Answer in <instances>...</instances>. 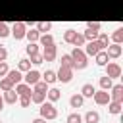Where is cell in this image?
<instances>
[{
	"instance_id": "cell-1",
	"label": "cell",
	"mask_w": 123,
	"mask_h": 123,
	"mask_svg": "<svg viewBox=\"0 0 123 123\" xmlns=\"http://www.w3.org/2000/svg\"><path fill=\"white\" fill-rule=\"evenodd\" d=\"M71 58H73V69H85L86 65H88V56L83 52V48H73V52H71Z\"/></svg>"
},
{
	"instance_id": "cell-2",
	"label": "cell",
	"mask_w": 123,
	"mask_h": 123,
	"mask_svg": "<svg viewBox=\"0 0 123 123\" xmlns=\"http://www.w3.org/2000/svg\"><path fill=\"white\" fill-rule=\"evenodd\" d=\"M38 111H40V117H44L46 121H50V119H56V117H58V110H56L54 102H42V104H40V108H38Z\"/></svg>"
},
{
	"instance_id": "cell-3",
	"label": "cell",
	"mask_w": 123,
	"mask_h": 123,
	"mask_svg": "<svg viewBox=\"0 0 123 123\" xmlns=\"http://www.w3.org/2000/svg\"><path fill=\"white\" fill-rule=\"evenodd\" d=\"M25 33H27V27H25V23H23V21H15V23L12 25V29H10V35H12L15 40L25 38Z\"/></svg>"
},
{
	"instance_id": "cell-4",
	"label": "cell",
	"mask_w": 123,
	"mask_h": 123,
	"mask_svg": "<svg viewBox=\"0 0 123 123\" xmlns=\"http://www.w3.org/2000/svg\"><path fill=\"white\" fill-rule=\"evenodd\" d=\"M73 67H63V65H60V69L56 71V81H60V83H69L71 79H73Z\"/></svg>"
},
{
	"instance_id": "cell-5",
	"label": "cell",
	"mask_w": 123,
	"mask_h": 123,
	"mask_svg": "<svg viewBox=\"0 0 123 123\" xmlns=\"http://www.w3.org/2000/svg\"><path fill=\"white\" fill-rule=\"evenodd\" d=\"M104 67H106V75L110 79H119L121 77V65L117 62H108Z\"/></svg>"
},
{
	"instance_id": "cell-6",
	"label": "cell",
	"mask_w": 123,
	"mask_h": 123,
	"mask_svg": "<svg viewBox=\"0 0 123 123\" xmlns=\"http://www.w3.org/2000/svg\"><path fill=\"white\" fill-rule=\"evenodd\" d=\"M92 98H94V102H96L98 106H108V104L111 102V98H110V92H108V90H104V88H100V90H94Z\"/></svg>"
},
{
	"instance_id": "cell-7",
	"label": "cell",
	"mask_w": 123,
	"mask_h": 123,
	"mask_svg": "<svg viewBox=\"0 0 123 123\" xmlns=\"http://www.w3.org/2000/svg\"><path fill=\"white\" fill-rule=\"evenodd\" d=\"M42 58H44V62H54L56 60V56H58V46H56V42L54 44H48V46H42Z\"/></svg>"
},
{
	"instance_id": "cell-8",
	"label": "cell",
	"mask_w": 123,
	"mask_h": 123,
	"mask_svg": "<svg viewBox=\"0 0 123 123\" xmlns=\"http://www.w3.org/2000/svg\"><path fill=\"white\" fill-rule=\"evenodd\" d=\"M106 54H108V58H110V60H117V58L123 54V48H121V44L110 42V44H108V48H106Z\"/></svg>"
},
{
	"instance_id": "cell-9",
	"label": "cell",
	"mask_w": 123,
	"mask_h": 123,
	"mask_svg": "<svg viewBox=\"0 0 123 123\" xmlns=\"http://www.w3.org/2000/svg\"><path fill=\"white\" fill-rule=\"evenodd\" d=\"M102 48H100V44H98V40H88V42H85V54L86 56H96L98 52H100Z\"/></svg>"
},
{
	"instance_id": "cell-10",
	"label": "cell",
	"mask_w": 123,
	"mask_h": 123,
	"mask_svg": "<svg viewBox=\"0 0 123 123\" xmlns=\"http://www.w3.org/2000/svg\"><path fill=\"white\" fill-rule=\"evenodd\" d=\"M37 81H40V73L37 71V69H29V71H25V75H23V83H27V85H35Z\"/></svg>"
},
{
	"instance_id": "cell-11",
	"label": "cell",
	"mask_w": 123,
	"mask_h": 123,
	"mask_svg": "<svg viewBox=\"0 0 123 123\" xmlns=\"http://www.w3.org/2000/svg\"><path fill=\"white\" fill-rule=\"evenodd\" d=\"M111 92H110V98L113 100V102H123V85H113L111 88H110Z\"/></svg>"
},
{
	"instance_id": "cell-12",
	"label": "cell",
	"mask_w": 123,
	"mask_h": 123,
	"mask_svg": "<svg viewBox=\"0 0 123 123\" xmlns=\"http://www.w3.org/2000/svg\"><path fill=\"white\" fill-rule=\"evenodd\" d=\"M13 90L19 94V96H31V92H33V88H31V85H27V83H17V85H13Z\"/></svg>"
},
{
	"instance_id": "cell-13",
	"label": "cell",
	"mask_w": 123,
	"mask_h": 123,
	"mask_svg": "<svg viewBox=\"0 0 123 123\" xmlns=\"http://www.w3.org/2000/svg\"><path fill=\"white\" fill-rule=\"evenodd\" d=\"M2 98H4V104H15L17 98H19V94H17L13 88H10V90H4Z\"/></svg>"
},
{
	"instance_id": "cell-14",
	"label": "cell",
	"mask_w": 123,
	"mask_h": 123,
	"mask_svg": "<svg viewBox=\"0 0 123 123\" xmlns=\"http://www.w3.org/2000/svg\"><path fill=\"white\" fill-rule=\"evenodd\" d=\"M6 77H8L13 85H17V83H21V81H23V73H21L19 69H10V71L6 73Z\"/></svg>"
},
{
	"instance_id": "cell-15",
	"label": "cell",
	"mask_w": 123,
	"mask_h": 123,
	"mask_svg": "<svg viewBox=\"0 0 123 123\" xmlns=\"http://www.w3.org/2000/svg\"><path fill=\"white\" fill-rule=\"evenodd\" d=\"M46 98H48V102H58L62 98V90L56 88V86H52V88L46 90Z\"/></svg>"
},
{
	"instance_id": "cell-16",
	"label": "cell",
	"mask_w": 123,
	"mask_h": 123,
	"mask_svg": "<svg viewBox=\"0 0 123 123\" xmlns=\"http://www.w3.org/2000/svg\"><path fill=\"white\" fill-rule=\"evenodd\" d=\"M94 85L92 83H85L83 86H81V94H83V98H92V94H94Z\"/></svg>"
},
{
	"instance_id": "cell-17",
	"label": "cell",
	"mask_w": 123,
	"mask_h": 123,
	"mask_svg": "<svg viewBox=\"0 0 123 123\" xmlns=\"http://www.w3.org/2000/svg\"><path fill=\"white\" fill-rule=\"evenodd\" d=\"M94 60H96V65H100V67H104L108 62H110V58H108V54H106V50H100L96 56H94Z\"/></svg>"
},
{
	"instance_id": "cell-18",
	"label": "cell",
	"mask_w": 123,
	"mask_h": 123,
	"mask_svg": "<svg viewBox=\"0 0 123 123\" xmlns=\"http://www.w3.org/2000/svg\"><path fill=\"white\" fill-rule=\"evenodd\" d=\"M85 104V98H83V94L79 92V94H73L71 98H69V106L71 108H81Z\"/></svg>"
},
{
	"instance_id": "cell-19",
	"label": "cell",
	"mask_w": 123,
	"mask_h": 123,
	"mask_svg": "<svg viewBox=\"0 0 123 123\" xmlns=\"http://www.w3.org/2000/svg\"><path fill=\"white\" fill-rule=\"evenodd\" d=\"M83 121H85V123H98V121H100V113H98V111H86V113L83 115Z\"/></svg>"
},
{
	"instance_id": "cell-20",
	"label": "cell",
	"mask_w": 123,
	"mask_h": 123,
	"mask_svg": "<svg viewBox=\"0 0 123 123\" xmlns=\"http://www.w3.org/2000/svg\"><path fill=\"white\" fill-rule=\"evenodd\" d=\"M96 40H98V44H100V48H102V50H106V48H108V44L111 42V40H110V37H108V33H98Z\"/></svg>"
},
{
	"instance_id": "cell-21",
	"label": "cell",
	"mask_w": 123,
	"mask_h": 123,
	"mask_svg": "<svg viewBox=\"0 0 123 123\" xmlns=\"http://www.w3.org/2000/svg\"><path fill=\"white\" fill-rule=\"evenodd\" d=\"M40 77H42V81L48 83V85H54V83H56V71H52V69H46Z\"/></svg>"
},
{
	"instance_id": "cell-22",
	"label": "cell",
	"mask_w": 123,
	"mask_h": 123,
	"mask_svg": "<svg viewBox=\"0 0 123 123\" xmlns=\"http://www.w3.org/2000/svg\"><path fill=\"white\" fill-rule=\"evenodd\" d=\"M38 44H40V46H48V44H54V37H52L50 33H42V35L38 37Z\"/></svg>"
},
{
	"instance_id": "cell-23",
	"label": "cell",
	"mask_w": 123,
	"mask_h": 123,
	"mask_svg": "<svg viewBox=\"0 0 123 123\" xmlns=\"http://www.w3.org/2000/svg\"><path fill=\"white\" fill-rule=\"evenodd\" d=\"M121 106H123V102H113V100H111V102L108 104V111L113 113V115H119V113H121Z\"/></svg>"
},
{
	"instance_id": "cell-24",
	"label": "cell",
	"mask_w": 123,
	"mask_h": 123,
	"mask_svg": "<svg viewBox=\"0 0 123 123\" xmlns=\"http://www.w3.org/2000/svg\"><path fill=\"white\" fill-rule=\"evenodd\" d=\"M110 40H111V42H115V44H121V42H123V27L115 29V31H113V35L110 37Z\"/></svg>"
},
{
	"instance_id": "cell-25",
	"label": "cell",
	"mask_w": 123,
	"mask_h": 123,
	"mask_svg": "<svg viewBox=\"0 0 123 123\" xmlns=\"http://www.w3.org/2000/svg\"><path fill=\"white\" fill-rule=\"evenodd\" d=\"M38 46H40L38 42H29V44L25 46L27 56H35V54H38V52H40V48H38Z\"/></svg>"
},
{
	"instance_id": "cell-26",
	"label": "cell",
	"mask_w": 123,
	"mask_h": 123,
	"mask_svg": "<svg viewBox=\"0 0 123 123\" xmlns=\"http://www.w3.org/2000/svg\"><path fill=\"white\" fill-rule=\"evenodd\" d=\"M17 69H19L21 73L29 71V69H31V60H29V58H21V60L17 62Z\"/></svg>"
},
{
	"instance_id": "cell-27",
	"label": "cell",
	"mask_w": 123,
	"mask_h": 123,
	"mask_svg": "<svg viewBox=\"0 0 123 123\" xmlns=\"http://www.w3.org/2000/svg\"><path fill=\"white\" fill-rule=\"evenodd\" d=\"M44 100H46V94H44V92H35V90L31 92V102H33V104H38V106H40Z\"/></svg>"
},
{
	"instance_id": "cell-28",
	"label": "cell",
	"mask_w": 123,
	"mask_h": 123,
	"mask_svg": "<svg viewBox=\"0 0 123 123\" xmlns=\"http://www.w3.org/2000/svg\"><path fill=\"white\" fill-rule=\"evenodd\" d=\"M35 29H37V31H38V33L42 35V33H48V31L52 29V23H50V21H38Z\"/></svg>"
},
{
	"instance_id": "cell-29",
	"label": "cell",
	"mask_w": 123,
	"mask_h": 123,
	"mask_svg": "<svg viewBox=\"0 0 123 123\" xmlns=\"http://www.w3.org/2000/svg\"><path fill=\"white\" fill-rule=\"evenodd\" d=\"M38 37H40V33H38L37 29H31V31L25 33V38H27L29 42H38Z\"/></svg>"
},
{
	"instance_id": "cell-30",
	"label": "cell",
	"mask_w": 123,
	"mask_h": 123,
	"mask_svg": "<svg viewBox=\"0 0 123 123\" xmlns=\"http://www.w3.org/2000/svg\"><path fill=\"white\" fill-rule=\"evenodd\" d=\"M98 33H100V31H96V29H88V27H86V31L83 33V37H85V40L88 42V40H96Z\"/></svg>"
},
{
	"instance_id": "cell-31",
	"label": "cell",
	"mask_w": 123,
	"mask_h": 123,
	"mask_svg": "<svg viewBox=\"0 0 123 123\" xmlns=\"http://www.w3.org/2000/svg\"><path fill=\"white\" fill-rule=\"evenodd\" d=\"M48 86H50L48 83H44V81H37V83L33 85V90H35V92H44V94H46Z\"/></svg>"
},
{
	"instance_id": "cell-32",
	"label": "cell",
	"mask_w": 123,
	"mask_h": 123,
	"mask_svg": "<svg viewBox=\"0 0 123 123\" xmlns=\"http://www.w3.org/2000/svg\"><path fill=\"white\" fill-rule=\"evenodd\" d=\"M111 86H113V83H111V79H110L108 75L100 77V88H104V90H110Z\"/></svg>"
},
{
	"instance_id": "cell-33",
	"label": "cell",
	"mask_w": 123,
	"mask_h": 123,
	"mask_svg": "<svg viewBox=\"0 0 123 123\" xmlns=\"http://www.w3.org/2000/svg\"><path fill=\"white\" fill-rule=\"evenodd\" d=\"M75 35H77V31H75V29H67V31L63 33V42L71 44V42H73V38H75Z\"/></svg>"
},
{
	"instance_id": "cell-34",
	"label": "cell",
	"mask_w": 123,
	"mask_h": 123,
	"mask_svg": "<svg viewBox=\"0 0 123 123\" xmlns=\"http://www.w3.org/2000/svg\"><path fill=\"white\" fill-rule=\"evenodd\" d=\"M85 42H86V40H85V37H83L81 33H77L71 44H73V46H77V48H81V46H85Z\"/></svg>"
},
{
	"instance_id": "cell-35",
	"label": "cell",
	"mask_w": 123,
	"mask_h": 123,
	"mask_svg": "<svg viewBox=\"0 0 123 123\" xmlns=\"http://www.w3.org/2000/svg\"><path fill=\"white\" fill-rule=\"evenodd\" d=\"M62 65H63V67H73V58H71V54H62Z\"/></svg>"
},
{
	"instance_id": "cell-36",
	"label": "cell",
	"mask_w": 123,
	"mask_h": 123,
	"mask_svg": "<svg viewBox=\"0 0 123 123\" xmlns=\"http://www.w3.org/2000/svg\"><path fill=\"white\" fill-rule=\"evenodd\" d=\"M0 88H2V90H10V88H13V83H12L8 77H2V79H0Z\"/></svg>"
},
{
	"instance_id": "cell-37",
	"label": "cell",
	"mask_w": 123,
	"mask_h": 123,
	"mask_svg": "<svg viewBox=\"0 0 123 123\" xmlns=\"http://www.w3.org/2000/svg\"><path fill=\"white\" fill-rule=\"evenodd\" d=\"M65 121H67V123H83V115H79V113H75V111H73V113H69V115H67V119H65Z\"/></svg>"
},
{
	"instance_id": "cell-38",
	"label": "cell",
	"mask_w": 123,
	"mask_h": 123,
	"mask_svg": "<svg viewBox=\"0 0 123 123\" xmlns=\"http://www.w3.org/2000/svg\"><path fill=\"white\" fill-rule=\"evenodd\" d=\"M6 37H10V27H8V23L0 21V38H6Z\"/></svg>"
},
{
	"instance_id": "cell-39",
	"label": "cell",
	"mask_w": 123,
	"mask_h": 123,
	"mask_svg": "<svg viewBox=\"0 0 123 123\" xmlns=\"http://www.w3.org/2000/svg\"><path fill=\"white\" fill-rule=\"evenodd\" d=\"M17 102H19L21 108H29V106H31V96H19Z\"/></svg>"
},
{
	"instance_id": "cell-40",
	"label": "cell",
	"mask_w": 123,
	"mask_h": 123,
	"mask_svg": "<svg viewBox=\"0 0 123 123\" xmlns=\"http://www.w3.org/2000/svg\"><path fill=\"white\" fill-rule=\"evenodd\" d=\"M31 58V63H35V65H38V63H42L44 62V58H42V54L38 52V54H35V56H29Z\"/></svg>"
},
{
	"instance_id": "cell-41",
	"label": "cell",
	"mask_w": 123,
	"mask_h": 123,
	"mask_svg": "<svg viewBox=\"0 0 123 123\" xmlns=\"http://www.w3.org/2000/svg\"><path fill=\"white\" fill-rule=\"evenodd\" d=\"M10 71V67H8V63L6 62H0V77H6V73Z\"/></svg>"
},
{
	"instance_id": "cell-42",
	"label": "cell",
	"mask_w": 123,
	"mask_h": 123,
	"mask_svg": "<svg viewBox=\"0 0 123 123\" xmlns=\"http://www.w3.org/2000/svg\"><path fill=\"white\" fill-rule=\"evenodd\" d=\"M86 27H88V29H96V31H100V23H98V21H88Z\"/></svg>"
},
{
	"instance_id": "cell-43",
	"label": "cell",
	"mask_w": 123,
	"mask_h": 123,
	"mask_svg": "<svg viewBox=\"0 0 123 123\" xmlns=\"http://www.w3.org/2000/svg\"><path fill=\"white\" fill-rule=\"evenodd\" d=\"M6 58H8V50L4 46H0V62H6Z\"/></svg>"
},
{
	"instance_id": "cell-44",
	"label": "cell",
	"mask_w": 123,
	"mask_h": 123,
	"mask_svg": "<svg viewBox=\"0 0 123 123\" xmlns=\"http://www.w3.org/2000/svg\"><path fill=\"white\" fill-rule=\"evenodd\" d=\"M31 123H46V119H44V117H35Z\"/></svg>"
},
{
	"instance_id": "cell-45",
	"label": "cell",
	"mask_w": 123,
	"mask_h": 123,
	"mask_svg": "<svg viewBox=\"0 0 123 123\" xmlns=\"http://www.w3.org/2000/svg\"><path fill=\"white\" fill-rule=\"evenodd\" d=\"M2 108H4V98H2V94H0V111H2Z\"/></svg>"
},
{
	"instance_id": "cell-46",
	"label": "cell",
	"mask_w": 123,
	"mask_h": 123,
	"mask_svg": "<svg viewBox=\"0 0 123 123\" xmlns=\"http://www.w3.org/2000/svg\"><path fill=\"white\" fill-rule=\"evenodd\" d=\"M0 123H2V119H0Z\"/></svg>"
}]
</instances>
